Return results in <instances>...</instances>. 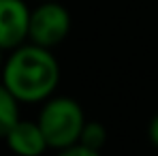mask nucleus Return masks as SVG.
I'll return each mask as SVG.
<instances>
[{
	"mask_svg": "<svg viewBox=\"0 0 158 156\" xmlns=\"http://www.w3.org/2000/svg\"><path fill=\"white\" fill-rule=\"evenodd\" d=\"M4 141H6V148L15 156H43L49 150L36 120L19 118L4 135Z\"/></svg>",
	"mask_w": 158,
	"mask_h": 156,
	"instance_id": "obj_5",
	"label": "nucleus"
},
{
	"mask_svg": "<svg viewBox=\"0 0 158 156\" xmlns=\"http://www.w3.org/2000/svg\"><path fill=\"white\" fill-rule=\"evenodd\" d=\"M77 143L90 148V150L101 152V150L105 148V143H107V129L101 122H96V120H85L83 126H81Z\"/></svg>",
	"mask_w": 158,
	"mask_h": 156,
	"instance_id": "obj_7",
	"label": "nucleus"
},
{
	"mask_svg": "<svg viewBox=\"0 0 158 156\" xmlns=\"http://www.w3.org/2000/svg\"><path fill=\"white\" fill-rule=\"evenodd\" d=\"M0 83L17 99L19 105H41L53 96L60 83V64L52 49L24 43L6 52Z\"/></svg>",
	"mask_w": 158,
	"mask_h": 156,
	"instance_id": "obj_1",
	"label": "nucleus"
},
{
	"mask_svg": "<svg viewBox=\"0 0 158 156\" xmlns=\"http://www.w3.org/2000/svg\"><path fill=\"white\" fill-rule=\"evenodd\" d=\"M36 2H41V0H36Z\"/></svg>",
	"mask_w": 158,
	"mask_h": 156,
	"instance_id": "obj_11",
	"label": "nucleus"
},
{
	"mask_svg": "<svg viewBox=\"0 0 158 156\" xmlns=\"http://www.w3.org/2000/svg\"><path fill=\"white\" fill-rule=\"evenodd\" d=\"M30 6L26 0H0V49L11 52L28 41Z\"/></svg>",
	"mask_w": 158,
	"mask_h": 156,
	"instance_id": "obj_4",
	"label": "nucleus"
},
{
	"mask_svg": "<svg viewBox=\"0 0 158 156\" xmlns=\"http://www.w3.org/2000/svg\"><path fill=\"white\" fill-rule=\"evenodd\" d=\"M71 24V13L60 0H41L30 9L28 43L53 49L69 36Z\"/></svg>",
	"mask_w": 158,
	"mask_h": 156,
	"instance_id": "obj_3",
	"label": "nucleus"
},
{
	"mask_svg": "<svg viewBox=\"0 0 158 156\" xmlns=\"http://www.w3.org/2000/svg\"><path fill=\"white\" fill-rule=\"evenodd\" d=\"M85 122L83 107L71 96H49L41 103L36 124L43 133L49 150H62L77 143L81 126Z\"/></svg>",
	"mask_w": 158,
	"mask_h": 156,
	"instance_id": "obj_2",
	"label": "nucleus"
},
{
	"mask_svg": "<svg viewBox=\"0 0 158 156\" xmlns=\"http://www.w3.org/2000/svg\"><path fill=\"white\" fill-rule=\"evenodd\" d=\"M19 103L17 99L0 83V139H4V135L9 129L19 120Z\"/></svg>",
	"mask_w": 158,
	"mask_h": 156,
	"instance_id": "obj_6",
	"label": "nucleus"
},
{
	"mask_svg": "<svg viewBox=\"0 0 158 156\" xmlns=\"http://www.w3.org/2000/svg\"><path fill=\"white\" fill-rule=\"evenodd\" d=\"M4 56H6V52H2V49H0V69H2V62H4Z\"/></svg>",
	"mask_w": 158,
	"mask_h": 156,
	"instance_id": "obj_10",
	"label": "nucleus"
},
{
	"mask_svg": "<svg viewBox=\"0 0 158 156\" xmlns=\"http://www.w3.org/2000/svg\"><path fill=\"white\" fill-rule=\"evenodd\" d=\"M148 139H150V143L158 148V113L150 120V124H148Z\"/></svg>",
	"mask_w": 158,
	"mask_h": 156,
	"instance_id": "obj_9",
	"label": "nucleus"
},
{
	"mask_svg": "<svg viewBox=\"0 0 158 156\" xmlns=\"http://www.w3.org/2000/svg\"><path fill=\"white\" fill-rule=\"evenodd\" d=\"M56 156H103L96 150H90L81 143H73L69 148H62V150H56Z\"/></svg>",
	"mask_w": 158,
	"mask_h": 156,
	"instance_id": "obj_8",
	"label": "nucleus"
}]
</instances>
